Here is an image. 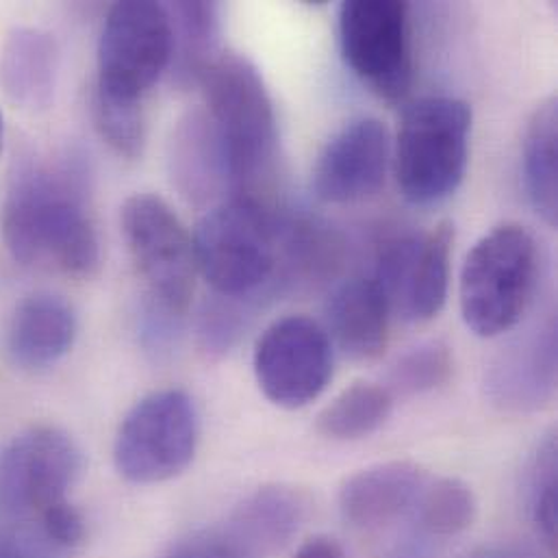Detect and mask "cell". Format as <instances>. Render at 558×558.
Listing matches in <instances>:
<instances>
[{
  "label": "cell",
  "instance_id": "cell-34",
  "mask_svg": "<svg viewBox=\"0 0 558 558\" xmlns=\"http://www.w3.org/2000/svg\"><path fill=\"white\" fill-rule=\"evenodd\" d=\"M2 135H4V122H2V113H0V146H2Z\"/></svg>",
  "mask_w": 558,
  "mask_h": 558
},
{
  "label": "cell",
  "instance_id": "cell-31",
  "mask_svg": "<svg viewBox=\"0 0 558 558\" xmlns=\"http://www.w3.org/2000/svg\"><path fill=\"white\" fill-rule=\"evenodd\" d=\"M37 529L59 555L78 548L85 539V522L68 500L46 509L37 518Z\"/></svg>",
  "mask_w": 558,
  "mask_h": 558
},
{
  "label": "cell",
  "instance_id": "cell-17",
  "mask_svg": "<svg viewBox=\"0 0 558 558\" xmlns=\"http://www.w3.org/2000/svg\"><path fill=\"white\" fill-rule=\"evenodd\" d=\"M76 330V313L63 295L48 291L26 295L9 322L7 354L20 369H48L72 350Z\"/></svg>",
  "mask_w": 558,
  "mask_h": 558
},
{
  "label": "cell",
  "instance_id": "cell-26",
  "mask_svg": "<svg viewBox=\"0 0 558 558\" xmlns=\"http://www.w3.org/2000/svg\"><path fill=\"white\" fill-rule=\"evenodd\" d=\"M454 374V354L448 343L435 339L402 352L389 369V391L422 396L444 387Z\"/></svg>",
  "mask_w": 558,
  "mask_h": 558
},
{
  "label": "cell",
  "instance_id": "cell-10",
  "mask_svg": "<svg viewBox=\"0 0 558 558\" xmlns=\"http://www.w3.org/2000/svg\"><path fill=\"white\" fill-rule=\"evenodd\" d=\"M83 470L76 441L57 426H33L0 448V513L11 522L39 518L65 500Z\"/></svg>",
  "mask_w": 558,
  "mask_h": 558
},
{
  "label": "cell",
  "instance_id": "cell-23",
  "mask_svg": "<svg viewBox=\"0 0 558 558\" xmlns=\"http://www.w3.org/2000/svg\"><path fill=\"white\" fill-rule=\"evenodd\" d=\"M393 396L376 383H354L317 417V430L335 441H359L374 435L391 415Z\"/></svg>",
  "mask_w": 558,
  "mask_h": 558
},
{
  "label": "cell",
  "instance_id": "cell-7",
  "mask_svg": "<svg viewBox=\"0 0 558 558\" xmlns=\"http://www.w3.org/2000/svg\"><path fill=\"white\" fill-rule=\"evenodd\" d=\"M345 65L380 100L402 102L413 87L411 7L398 0H348L339 7Z\"/></svg>",
  "mask_w": 558,
  "mask_h": 558
},
{
  "label": "cell",
  "instance_id": "cell-6",
  "mask_svg": "<svg viewBox=\"0 0 558 558\" xmlns=\"http://www.w3.org/2000/svg\"><path fill=\"white\" fill-rule=\"evenodd\" d=\"M201 417L192 396L163 389L142 398L122 420L113 461L133 485H159L183 474L198 450Z\"/></svg>",
  "mask_w": 558,
  "mask_h": 558
},
{
  "label": "cell",
  "instance_id": "cell-28",
  "mask_svg": "<svg viewBox=\"0 0 558 558\" xmlns=\"http://www.w3.org/2000/svg\"><path fill=\"white\" fill-rule=\"evenodd\" d=\"M92 111L100 137L113 153L126 159L142 157L148 129L144 102L113 98L94 89Z\"/></svg>",
  "mask_w": 558,
  "mask_h": 558
},
{
  "label": "cell",
  "instance_id": "cell-3",
  "mask_svg": "<svg viewBox=\"0 0 558 558\" xmlns=\"http://www.w3.org/2000/svg\"><path fill=\"white\" fill-rule=\"evenodd\" d=\"M207 113L220 135L235 194H253L268 177L279 146L277 111L257 65L225 52L201 81Z\"/></svg>",
  "mask_w": 558,
  "mask_h": 558
},
{
  "label": "cell",
  "instance_id": "cell-8",
  "mask_svg": "<svg viewBox=\"0 0 558 558\" xmlns=\"http://www.w3.org/2000/svg\"><path fill=\"white\" fill-rule=\"evenodd\" d=\"M172 24L166 4L126 0L109 9L98 41L96 92L144 102L170 70Z\"/></svg>",
  "mask_w": 558,
  "mask_h": 558
},
{
  "label": "cell",
  "instance_id": "cell-9",
  "mask_svg": "<svg viewBox=\"0 0 558 558\" xmlns=\"http://www.w3.org/2000/svg\"><path fill=\"white\" fill-rule=\"evenodd\" d=\"M120 227L133 266L146 282L144 295L187 315L198 270L192 238L179 216L163 198L135 194L122 205Z\"/></svg>",
  "mask_w": 558,
  "mask_h": 558
},
{
  "label": "cell",
  "instance_id": "cell-5",
  "mask_svg": "<svg viewBox=\"0 0 558 558\" xmlns=\"http://www.w3.org/2000/svg\"><path fill=\"white\" fill-rule=\"evenodd\" d=\"M537 242L520 225H500L468 253L459 302L468 328L485 339L513 330L526 315L537 282Z\"/></svg>",
  "mask_w": 558,
  "mask_h": 558
},
{
  "label": "cell",
  "instance_id": "cell-14",
  "mask_svg": "<svg viewBox=\"0 0 558 558\" xmlns=\"http://www.w3.org/2000/svg\"><path fill=\"white\" fill-rule=\"evenodd\" d=\"M487 396L507 413H531L546 407L557 389V322L518 335L487 369Z\"/></svg>",
  "mask_w": 558,
  "mask_h": 558
},
{
  "label": "cell",
  "instance_id": "cell-24",
  "mask_svg": "<svg viewBox=\"0 0 558 558\" xmlns=\"http://www.w3.org/2000/svg\"><path fill=\"white\" fill-rule=\"evenodd\" d=\"M476 496L459 478L428 481L411 518L430 537H454L476 520Z\"/></svg>",
  "mask_w": 558,
  "mask_h": 558
},
{
  "label": "cell",
  "instance_id": "cell-27",
  "mask_svg": "<svg viewBox=\"0 0 558 558\" xmlns=\"http://www.w3.org/2000/svg\"><path fill=\"white\" fill-rule=\"evenodd\" d=\"M526 509L544 544L557 550L558 474L557 439L548 435L535 450L526 474Z\"/></svg>",
  "mask_w": 558,
  "mask_h": 558
},
{
  "label": "cell",
  "instance_id": "cell-15",
  "mask_svg": "<svg viewBox=\"0 0 558 558\" xmlns=\"http://www.w3.org/2000/svg\"><path fill=\"white\" fill-rule=\"evenodd\" d=\"M168 170L177 192L192 205H218L235 196L220 135L205 109L187 111L168 142Z\"/></svg>",
  "mask_w": 558,
  "mask_h": 558
},
{
  "label": "cell",
  "instance_id": "cell-12",
  "mask_svg": "<svg viewBox=\"0 0 558 558\" xmlns=\"http://www.w3.org/2000/svg\"><path fill=\"white\" fill-rule=\"evenodd\" d=\"M253 365L259 389L272 404L302 409L317 400L332 378V341L315 319L289 315L264 330Z\"/></svg>",
  "mask_w": 558,
  "mask_h": 558
},
{
  "label": "cell",
  "instance_id": "cell-21",
  "mask_svg": "<svg viewBox=\"0 0 558 558\" xmlns=\"http://www.w3.org/2000/svg\"><path fill=\"white\" fill-rule=\"evenodd\" d=\"M172 24L170 76L179 87L201 85L218 61L222 41V13L218 2L181 0L166 4Z\"/></svg>",
  "mask_w": 558,
  "mask_h": 558
},
{
  "label": "cell",
  "instance_id": "cell-2",
  "mask_svg": "<svg viewBox=\"0 0 558 558\" xmlns=\"http://www.w3.org/2000/svg\"><path fill=\"white\" fill-rule=\"evenodd\" d=\"M282 218L255 194L207 211L192 238L196 270L218 295H277Z\"/></svg>",
  "mask_w": 558,
  "mask_h": 558
},
{
  "label": "cell",
  "instance_id": "cell-33",
  "mask_svg": "<svg viewBox=\"0 0 558 558\" xmlns=\"http://www.w3.org/2000/svg\"><path fill=\"white\" fill-rule=\"evenodd\" d=\"M468 558H542V555L537 550H533L531 546L507 542V544L483 546Z\"/></svg>",
  "mask_w": 558,
  "mask_h": 558
},
{
  "label": "cell",
  "instance_id": "cell-4",
  "mask_svg": "<svg viewBox=\"0 0 558 558\" xmlns=\"http://www.w3.org/2000/svg\"><path fill=\"white\" fill-rule=\"evenodd\" d=\"M472 122V107L452 96H428L404 109L391 155L407 203L433 207L461 187L470 161Z\"/></svg>",
  "mask_w": 558,
  "mask_h": 558
},
{
  "label": "cell",
  "instance_id": "cell-13",
  "mask_svg": "<svg viewBox=\"0 0 558 558\" xmlns=\"http://www.w3.org/2000/svg\"><path fill=\"white\" fill-rule=\"evenodd\" d=\"M389 163L387 126L376 118H356L322 148L313 170L315 196L330 205L365 201L385 185Z\"/></svg>",
  "mask_w": 558,
  "mask_h": 558
},
{
  "label": "cell",
  "instance_id": "cell-19",
  "mask_svg": "<svg viewBox=\"0 0 558 558\" xmlns=\"http://www.w3.org/2000/svg\"><path fill=\"white\" fill-rule=\"evenodd\" d=\"M59 48L50 33L15 26L0 46V89L20 109L41 111L54 98Z\"/></svg>",
  "mask_w": 558,
  "mask_h": 558
},
{
  "label": "cell",
  "instance_id": "cell-11",
  "mask_svg": "<svg viewBox=\"0 0 558 558\" xmlns=\"http://www.w3.org/2000/svg\"><path fill=\"white\" fill-rule=\"evenodd\" d=\"M454 227L389 238L376 257L372 279L383 289L391 313L407 322H428L441 313L450 289Z\"/></svg>",
  "mask_w": 558,
  "mask_h": 558
},
{
  "label": "cell",
  "instance_id": "cell-18",
  "mask_svg": "<svg viewBox=\"0 0 558 558\" xmlns=\"http://www.w3.org/2000/svg\"><path fill=\"white\" fill-rule=\"evenodd\" d=\"M328 337L352 361L378 359L389 341L391 308L374 279H350L335 287L326 304Z\"/></svg>",
  "mask_w": 558,
  "mask_h": 558
},
{
  "label": "cell",
  "instance_id": "cell-30",
  "mask_svg": "<svg viewBox=\"0 0 558 558\" xmlns=\"http://www.w3.org/2000/svg\"><path fill=\"white\" fill-rule=\"evenodd\" d=\"M163 558H262L229 524L205 529L177 542Z\"/></svg>",
  "mask_w": 558,
  "mask_h": 558
},
{
  "label": "cell",
  "instance_id": "cell-22",
  "mask_svg": "<svg viewBox=\"0 0 558 558\" xmlns=\"http://www.w3.org/2000/svg\"><path fill=\"white\" fill-rule=\"evenodd\" d=\"M524 190L535 214L548 225L558 222V100H542L524 133L522 148Z\"/></svg>",
  "mask_w": 558,
  "mask_h": 558
},
{
  "label": "cell",
  "instance_id": "cell-29",
  "mask_svg": "<svg viewBox=\"0 0 558 558\" xmlns=\"http://www.w3.org/2000/svg\"><path fill=\"white\" fill-rule=\"evenodd\" d=\"M187 315L153 300L142 298L137 311V339L153 361H166L174 354L185 330Z\"/></svg>",
  "mask_w": 558,
  "mask_h": 558
},
{
  "label": "cell",
  "instance_id": "cell-20",
  "mask_svg": "<svg viewBox=\"0 0 558 558\" xmlns=\"http://www.w3.org/2000/svg\"><path fill=\"white\" fill-rule=\"evenodd\" d=\"M308 511L306 498L284 485L262 487L244 498L227 524L262 558L280 553L300 531Z\"/></svg>",
  "mask_w": 558,
  "mask_h": 558
},
{
  "label": "cell",
  "instance_id": "cell-32",
  "mask_svg": "<svg viewBox=\"0 0 558 558\" xmlns=\"http://www.w3.org/2000/svg\"><path fill=\"white\" fill-rule=\"evenodd\" d=\"M291 558H345V553L335 537L317 535L304 542Z\"/></svg>",
  "mask_w": 558,
  "mask_h": 558
},
{
  "label": "cell",
  "instance_id": "cell-16",
  "mask_svg": "<svg viewBox=\"0 0 558 558\" xmlns=\"http://www.w3.org/2000/svg\"><path fill=\"white\" fill-rule=\"evenodd\" d=\"M428 472L411 461H387L365 468L339 489L341 518L361 531H376L411 518Z\"/></svg>",
  "mask_w": 558,
  "mask_h": 558
},
{
  "label": "cell",
  "instance_id": "cell-1",
  "mask_svg": "<svg viewBox=\"0 0 558 558\" xmlns=\"http://www.w3.org/2000/svg\"><path fill=\"white\" fill-rule=\"evenodd\" d=\"M89 170L78 153L26 159L11 179L0 231L7 251L24 268L92 277L100 242L87 209Z\"/></svg>",
  "mask_w": 558,
  "mask_h": 558
},
{
  "label": "cell",
  "instance_id": "cell-25",
  "mask_svg": "<svg viewBox=\"0 0 558 558\" xmlns=\"http://www.w3.org/2000/svg\"><path fill=\"white\" fill-rule=\"evenodd\" d=\"M272 300L268 293L257 295H218L214 293L198 319V339L201 348L209 356H225L229 354L242 337L253 326L259 311L266 306V302Z\"/></svg>",
  "mask_w": 558,
  "mask_h": 558
}]
</instances>
